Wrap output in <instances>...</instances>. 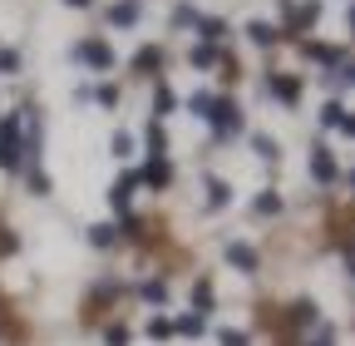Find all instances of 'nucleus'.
Returning <instances> with one entry per match:
<instances>
[{
	"instance_id": "1",
	"label": "nucleus",
	"mask_w": 355,
	"mask_h": 346,
	"mask_svg": "<svg viewBox=\"0 0 355 346\" xmlns=\"http://www.w3.org/2000/svg\"><path fill=\"white\" fill-rule=\"evenodd\" d=\"M25 163V114H6L0 119V168L15 173Z\"/></svg>"
},
{
	"instance_id": "2",
	"label": "nucleus",
	"mask_w": 355,
	"mask_h": 346,
	"mask_svg": "<svg viewBox=\"0 0 355 346\" xmlns=\"http://www.w3.org/2000/svg\"><path fill=\"white\" fill-rule=\"evenodd\" d=\"M207 124H212V134H217V139H232L237 129H242V119H237V104H232V99H217Z\"/></svg>"
},
{
	"instance_id": "3",
	"label": "nucleus",
	"mask_w": 355,
	"mask_h": 346,
	"mask_svg": "<svg viewBox=\"0 0 355 346\" xmlns=\"http://www.w3.org/2000/svg\"><path fill=\"white\" fill-rule=\"evenodd\" d=\"M74 60H84L89 69H99V74H109V69H114V50L104 45V40H84V45L74 50Z\"/></svg>"
},
{
	"instance_id": "4",
	"label": "nucleus",
	"mask_w": 355,
	"mask_h": 346,
	"mask_svg": "<svg viewBox=\"0 0 355 346\" xmlns=\"http://www.w3.org/2000/svg\"><path fill=\"white\" fill-rule=\"evenodd\" d=\"M133 188H139V173H119V179L109 183V203H114V213H119V218L128 213V198H133Z\"/></svg>"
},
{
	"instance_id": "5",
	"label": "nucleus",
	"mask_w": 355,
	"mask_h": 346,
	"mask_svg": "<svg viewBox=\"0 0 355 346\" xmlns=\"http://www.w3.org/2000/svg\"><path fill=\"white\" fill-rule=\"evenodd\" d=\"M168 179H173L168 158H148V163L139 168V183H144V188H153V193H163V188H168Z\"/></svg>"
},
{
	"instance_id": "6",
	"label": "nucleus",
	"mask_w": 355,
	"mask_h": 346,
	"mask_svg": "<svg viewBox=\"0 0 355 346\" xmlns=\"http://www.w3.org/2000/svg\"><path fill=\"white\" fill-rule=\"evenodd\" d=\"M311 179H316V183H336V179H340L331 149H316V154H311Z\"/></svg>"
},
{
	"instance_id": "7",
	"label": "nucleus",
	"mask_w": 355,
	"mask_h": 346,
	"mask_svg": "<svg viewBox=\"0 0 355 346\" xmlns=\"http://www.w3.org/2000/svg\"><path fill=\"white\" fill-rule=\"evenodd\" d=\"M272 94H277L282 104H296V99H301V79H291V74H272Z\"/></svg>"
},
{
	"instance_id": "8",
	"label": "nucleus",
	"mask_w": 355,
	"mask_h": 346,
	"mask_svg": "<svg viewBox=\"0 0 355 346\" xmlns=\"http://www.w3.org/2000/svg\"><path fill=\"white\" fill-rule=\"evenodd\" d=\"M227 263H232L237 272H257V252H252L247 242H227Z\"/></svg>"
},
{
	"instance_id": "9",
	"label": "nucleus",
	"mask_w": 355,
	"mask_h": 346,
	"mask_svg": "<svg viewBox=\"0 0 355 346\" xmlns=\"http://www.w3.org/2000/svg\"><path fill=\"white\" fill-rule=\"evenodd\" d=\"M202 183H207V208H227V203H232V188H227V183H222V179H217V173H207V179H202Z\"/></svg>"
},
{
	"instance_id": "10",
	"label": "nucleus",
	"mask_w": 355,
	"mask_h": 346,
	"mask_svg": "<svg viewBox=\"0 0 355 346\" xmlns=\"http://www.w3.org/2000/svg\"><path fill=\"white\" fill-rule=\"evenodd\" d=\"M144 144H148V158H163V154H168V134H163V119H153V124H148Z\"/></svg>"
},
{
	"instance_id": "11",
	"label": "nucleus",
	"mask_w": 355,
	"mask_h": 346,
	"mask_svg": "<svg viewBox=\"0 0 355 346\" xmlns=\"http://www.w3.org/2000/svg\"><path fill=\"white\" fill-rule=\"evenodd\" d=\"M247 35H252V45H261V50L282 40V30H277V25H266V20H252V25H247Z\"/></svg>"
},
{
	"instance_id": "12",
	"label": "nucleus",
	"mask_w": 355,
	"mask_h": 346,
	"mask_svg": "<svg viewBox=\"0 0 355 346\" xmlns=\"http://www.w3.org/2000/svg\"><path fill=\"white\" fill-rule=\"evenodd\" d=\"M188 60H193V69H212V65H217V45H207V40H198V45L188 50Z\"/></svg>"
},
{
	"instance_id": "13",
	"label": "nucleus",
	"mask_w": 355,
	"mask_h": 346,
	"mask_svg": "<svg viewBox=\"0 0 355 346\" xmlns=\"http://www.w3.org/2000/svg\"><path fill=\"white\" fill-rule=\"evenodd\" d=\"M212 302H217V292H212V282H207V277H202V282H193V307H198L202 317L212 312Z\"/></svg>"
},
{
	"instance_id": "14",
	"label": "nucleus",
	"mask_w": 355,
	"mask_h": 346,
	"mask_svg": "<svg viewBox=\"0 0 355 346\" xmlns=\"http://www.w3.org/2000/svg\"><path fill=\"white\" fill-rule=\"evenodd\" d=\"M252 213H257V218H277V213H282V193H272V188H266V193L252 203Z\"/></svg>"
},
{
	"instance_id": "15",
	"label": "nucleus",
	"mask_w": 355,
	"mask_h": 346,
	"mask_svg": "<svg viewBox=\"0 0 355 346\" xmlns=\"http://www.w3.org/2000/svg\"><path fill=\"white\" fill-rule=\"evenodd\" d=\"M173 331H183V336H202V331H207V317H202V312H188V317H178V322H173Z\"/></svg>"
},
{
	"instance_id": "16",
	"label": "nucleus",
	"mask_w": 355,
	"mask_h": 346,
	"mask_svg": "<svg viewBox=\"0 0 355 346\" xmlns=\"http://www.w3.org/2000/svg\"><path fill=\"white\" fill-rule=\"evenodd\" d=\"M133 20H139V0H119L109 10V25H133Z\"/></svg>"
},
{
	"instance_id": "17",
	"label": "nucleus",
	"mask_w": 355,
	"mask_h": 346,
	"mask_svg": "<svg viewBox=\"0 0 355 346\" xmlns=\"http://www.w3.org/2000/svg\"><path fill=\"white\" fill-rule=\"evenodd\" d=\"M158 65H163V50H158V45H148V50L133 55V69H139V74H148V69H158Z\"/></svg>"
},
{
	"instance_id": "18",
	"label": "nucleus",
	"mask_w": 355,
	"mask_h": 346,
	"mask_svg": "<svg viewBox=\"0 0 355 346\" xmlns=\"http://www.w3.org/2000/svg\"><path fill=\"white\" fill-rule=\"evenodd\" d=\"M173 109H178V94L168 90V84H158V90H153V114L163 119V114H173Z\"/></svg>"
},
{
	"instance_id": "19",
	"label": "nucleus",
	"mask_w": 355,
	"mask_h": 346,
	"mask_svg": "<svg viewBox=\"0 0 355 346\" xmlns=\"http://www.w3.org/2000/svg\"><path fill=\"white\" fill-rule=\"evenodd\" d=\"M198 35L207 40V45H217V40H222V35H227V25H222L217 15H207V20H198Z\"/></svg>"
},
{
	"instance_id": "20",
	"label": "nucleus",
	"mask_w": 355,
	"mask_h": 346,
	"mask_svg": "<svg viewBox=\"0 0 355 346\" xmlns=\"http://www.w3.org/2000/svg\"><path fill=\"white\" fill-rule=\"evenodd\" d=\"M109 149H114V158H133V149H139V144H133L128 129H119V134L109 139Z\"/></svg>"
},
{
	"instance_id": "21",
	"label": "nucleus",
	"mask_w": 355,
	"mask_h": 346,
	"mask_svg": "<svg viewBox=\"0 0 355 346\" xmlns=\"http://www.w3.org/2000/svg\"><path fill=\"white\" fill-rule=\"evenodd\" d=\"M114 238H119L114 223H94V228H89V242H94V247H114Z\"/></svg>"
},
{
	"instance_id": "22",
	"label": "nucleus",
	"mask_w": 355,
	"mask_h": 346,
	"mask_svg": "<svg viewBox=\"0 0 355 346\" xmlns=\"http://www.w3.org/2000/svg\"><path fill=\"white\" fill-rule=\"evenodd\" d=\"M50 188H55V183H50V173L35 163V168H30V193H35V198H50Z\"/></svg>"
},
{
	"instance_id": "23",
	"label": "nucleus",
	"mask_w": 355,
	"mask_h": 346,
	"mask_svg": "<svg viewBox=\"0 0 355 346\" xmlns=\"http://www.w3.org/2000/svg\"><path fill=\"white\" fill-rule=\"evenodd\" d=\"M212 104H217V99H212L207 90H198V94L188 99V114H198V119H212Z\"/></svg>"
},
{
	"instance_id": "24",
	"label": "nucleus",
	"mask_w": 355,
	"mask_h": 346,
	"mask_svg": "<svg viewBox=\"0 0 355 346\" xmlns=\"http://www.w3.org/2000/svg\"><path fill=\"white\" fill-rule=\"evenodd\" d=\"M252 149H257V158H266V163H272V158H282V154H277V139H272V134H252Z\"/></svg>"
},
{
	"instance_id": "25",
	"label": "nucleus",
	"mask_w": 355,
	"mask_h": 346,
	"mask_svg": "<svg viewBox=\"0 0 355 346\" xmlns=\"http://www.w3.org/2000/svg\"><path fill=\"white\" fill-rule=\"evenodd\" d=\"M340 119H345V104H340V99H331V104L321 109V129H340Z\"/></svg>"
},
{
	"instance_id": "26",
	"label": "nucleus",
	"mask_w": 355,
	"mask_h": 346,
	"mask_svg": "<svg viewBox=\"0 0 355 346\" xmlns=\"http://www.w3.org/2000/svg\"><path fill=\"white\" fill-rule=\"evenodd\" d=\"M291 322H296V327H311V322H316V302H296V307H291Z\"/></svg>"
},
{
	"instance_id": "27",
	"label": "nucleus",
	"mask_w": 355,
	"mask_h": 346,
	"mask_svg": "<svg viewBox=\"0 0 355 346\" xmlns=\"http://www.w3.org/2000/svg\"><path fill=\"white\" fill-rule=\"evenodd\" d=\"M128 341H133V331H128L123 322H114V327L104 331V346H128Z\"/></svg>"
},
{
	"instance_id": "28",
	"label": "nucleus",
	"mask_w": 355,
	"mask_h": 346,
	"mask_svg": "<svg viewBox=\"0 0 355 346\" xmlns=\"http://www.w3.org/2000/svg\"><path fill=\"white\" fill-rule=\"evenodd\" d=\"M217 346H252V341H247V331H237V327H222V331H217Z\"/></svg>"
},
{
	"instance_id": "29",
	"label": "nucleus",
	"mask_w": 355,
	"mask_h": 346,
	"mask_svg": "<svg viewBox=\"0 0 355 346\" xmlns=\"http://www.w3.org/2000/svg\"><path fill=\"white\" fill-rule=\"evenodd\" d=\"M148 336H153V341H168V336H173V322H168V317H148Z\"/></svg>"
},
{
	"instance_id": "30",
	"label": "nucleus",
	"mask_w": 355,
	"mask_h": 346,
	"mask_svg": "<svg viewBox=\"0 0 355 346\" xmlns=\"http://www.w3.org/2000/svg\"><path fill=\"white\" fill-rule=\"evenodd\" d=\"M306 55L321 60V65H336V60H340V50H331V45H306Z\"/></svg>"
},
{
	"instance_id": "31",
	"label": "nucleus",
	"mask_w": 355,
	"mask_h": 346,
	"mask_svg": "<svg viewBox=\"0 0 355 346\" xmlns=\"http://www.w3.org/2000/svg\"><path fill=\"white\" fill-rule=\"evenodd\" d=\"M144 302H168V282H144Z\"/></svg>"
},
{
	"instance_id": "32",
	"label": "nucleus",
	"mask_w": 355,
	"mask_h": 346,
	"mask_svg": "<svg viewBox=\"0 0 355 346\" xmlns=\"http://www.w3.org/2000/svg\"><path fill=\"white\" fill-rule=\"evenodd\" d=\"M198 20H202V15H198L193 6H178V10H173V25H198Z\"/></svg>"
},
{
	"instance_id": "33",
	"label": "nucleus",
	"mask_w": 355,
	"mask_h": 346,
	"mask_svg": "<svg viewBox=\"0 0 355 346\" xmlns=\"http://www.w3.org/2000/svg\"><path fill=\"white\" fill-rule=\"evenodd\" d=\"M15 247H20V238H15V233H10V228H0V257H10V252H15Z\"/></svg>"
},
{
	"instance_id": "34",
	"label": "nucleus",
	"mask_w": 355,
	"mask_h": 346,
	"mask_svg": "<svg viewBox=\"0 0 355 346\" xmlns=\"http://www.w3.org/2000/svg\"><path fill=\"white\" fill-rule=\"evenodd\" d=\"M20 69V55L15 50H0V74H15Z\"/></svg>"
},
{
	"instance_id": "35",
	"label": "nucleus",
	"mask_w": 355,
	"mask_h": 346,
	"mask_svg": "<svg viewBox=\"0 0 355 346\" xmlns=\"http://www.w3.org/2000/svg\"><path fill=\"white\" fill-rule=\"evenodd\" d=\"M94 99H99L104 109H114V104H119V90H114V84H104V90H94Z\"/></svg>"
},
{
	"instance_id": "36",
	"label": "nucleus",
	"mask_w": 355,
	"mask_h": 346,
	"mask_svg": "<svg viewBox=\"0 0 355 346\" xmlns=\"http://www.w3.org/2000/svg\"><path fill=\"white\" fill-rule=\"evenodd\" d=\"M311 346H336V331H331V327H321V336L311 341Z\"/></svg>"
},
{
	"instance_id": "37",
	"label": "nucleus",
	"mask_w": 355,
	"mask_h": 346,
	"mask_svg": "<svg viewBox=\"0 0 355 346\" xmlns=\"http://www.w3.org/2000/svg\"><path fill=\"white\" fill-rule=\"evenodd\" d=\"M340 129H345V134L355 139V114H345V119H340Z\"/></svg>"
},
{
	"instance_id": "38",
	"label": "nucleus",
	"mask_w": 355,
	"mask_h": 346,
	"mask_svg": "<svg viewBox=\"0 0 355 346\" xmlns=\"http://www.w3.org/2000/svg\"><path fill=\"white\" fill-rule=\"evenodd\" d=\"M340 79H345V84H355V65H350V69H345V74H340Z\"/></svg>"
},
{
	"instance_id": "39",
	"label": "nucleus",
	"mask_w": 355,
	"mask_h": 346,
	"mask_svg": "<svg viewBox=\"0 0 355 346\" xmlns=\"http://www.w3.org/2000/svg\"><path fill=\"white\" fill-rule=\"evenodd\" d=\"M64 6H74V10H79V6H89V0H64Z\"/></svg>"
},
{
	"instance_id": "40",
	"label": "nucleus",
	"mask_w": 355,
	"mask_h": 346,
	"mask_svg": "<svg viewBox=\"0 0 355 346\" xmlns=\"http://www.w3.org/2000/svg\"><path fill=\"white\" fill-rule=\"evenodd\" d=\"M350 272H355V247H350Z\"/></svg>"
},
{
	"instance_id": "41",
	"label": "nucleus",
	"mask_w": 355,
	"mask_h": 346,
	"mask_svg": "<svg viewBox=\"0 0 355 346\" xmlns=\"http://www.w3.org/2000/svg\"><path fill=\"white\" fill-rule=\"evenodd\" d=\"M350 30H355V10H350Z\"/></svg>"
},
{
	"instance_id": "42",
	"label": "nucleus",
	"mask_w": 355,
	"mask_h": 346,
	"mask_svg": "<svg viewBox=\"0 0 355 346\" xmlns=\"http://www.w3.org/2000/svg\"><path fill=\"white\" fill-rule=\"evenodd\" d=\"M350 188H355V173H350Z\"/></svg>"
}]
</instances>
